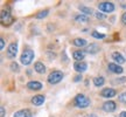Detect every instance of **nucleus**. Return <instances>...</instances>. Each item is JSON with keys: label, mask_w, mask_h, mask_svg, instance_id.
Segmentation results:
<instances>
[{"label": "nucleus", "mask_w": 126, "mask_h": 117, "mask_svg": "<svg viewBox=\"0 0 126 117\" xmlns=\"http://www.w3.org/2000/svg\"><path fill=\"white\" fill-rule=\"evenodd\" d=\"M91 35L94 36V39H100V40H102V39H105V34H102V33H98V32L97 31H92L91 32Z\"/></svg>", "instance_id": "nucleus-23"}, {"label": "nucleus", "mask_w": 126, "mask_h": 117, "mask_svg": "<svg viewBox=\"0 0 126 117\" xmlns=\"http://www.w3.org/2000/svg\"><path fill=\"white\" fill-rule=\"evenodd\" d=\"M74 69L76 70L77 73H79V74H82V73H84L88 69V63L84 62V61H79V62H75V64H74Z\"/></svg>", "instance_id": "nucleus-8"}, {"label": "nucleus", "mask_w": 126, "mask_h": 117, "mask_svg": "<svg viewBox=\"0 0 126 117\" xmlns=\"http://www.w3.org/2000/svg\"><path fill=\"white\" fill-rule=\"evenodd\" d=\"M98 50H99V46L98 45H96V43H91L90 46H88V47H86L85 52L86 53H89V54H96Z\"/></svg>", "instance_id": "nucleus-16"}, {"label": "nucleus", "mask_w": 126, "mask_h": 117, "mask_svg": "<svg viewBox=\"0 0 126 117\" xmlns=\"http://www.w3.org/2000/svg\"><path fill=\"white\" fill-rule=\"evenodd\" d=\"M45 96L43 95H36V96H34L33 98H32V103L34 104V105H36V107H40V105H42V104L45 103Z\"/></svg>", "instance_id": "nucleus-12"}, {"label": "nucleus", "mask_w": 126, "mask_h": 117, "mask_svg": "<svg viewBox=\"0 0 126 117\" xmlns=\"http://www.w3.org/2000/svg\"><path fill=\"white\" fill-rule=\"evenodd\" d=\"M122 22L124 23V25H126V12L122 15Z\"/></svg>", "instance_id": "nucleus-29"}, {"label": "nucleus", "mask_w": 126, "mask_h": 117, "mask_svg": "<svg viewBox=\"0 0 126 117\" xmlns=\"http://www.w3.org/2000/svg\"><path fill=\"white\" fill-rule=\"evenodd\" d=\"M85 117H97V116H96V115H94V114H92V115H88V116H85Z\"/></svg>", "instance_id": "nucleus-32"}, {"label": "nucleus", "mask_w": 126, "mask_h": 117, "mask_svg": "<svg viewBox=\"0 0 126 117\" xmlns=\"http://www.w3.org/2000/svg\"><path fill=\"white\" fill-rule=\"evenodd\" d=\"M75 20H76V22L85 23V22H89V17H86L84 14H78V15L75 17Z\"/></svg>", "instance_id": "nucleus-18"}, {"label": "nucleus", "mask_w": 126, "mask_h": 117, "mask_svg": "<svg viewBox=\"0 0 126 117\" xmlns=\"http://www.w3.org/2000/svg\"><path fill=\"white\" fill-rule=\"evenodd\" d=\"M81 80H82V75H77V76L74 78V81L75 82H78V81H81Z\"/></svg>", "instance_id": "nucleus-30"}, {"label": "nucleus", "mask_w": 126, "mask_h": 117, "mask_svg": "<svg viewBox=\"0 0 126 117\" xmlns=\"http://www.w3.org/2000/svg\"><path fill=\"white\" fill-rule=\"evenodd\" d=\"M6 54L9 58H14L18 54V43L16 42H13L7 47V50H6Z\"/></svg>", "instance_id": "nucleus-5"}, {"label": "nucleus", "mask_w": 126, "mask_h": 117, "mask_svg": "<svg viewBox=\"0 0 126 117\" xmlns=\"http://www.w3.org/2000/svg\"><path fill=\"white\" fill-rule=\"evenodd\" d=\"M0 117H5V108L4 107L0 108Z\"/></svg>", "instance_id": "nucleus-27"}, {"label": "nucleus", "mask_w": 126, "mask_h": 117, "mask_svg": "<svg viewBox=\"0 0 126 117\" xmlns=\"http://www.w3.org/2000/svg\"><path fill=\"white\" fill-rule=\"evenodd\" d=\"M72 58L74 60H76V62H79L82 60H84L85 58V52L84 50H75L72 53Z\"/></svg>", "instance_id": "nucleus-13"}, {"label": "nucleus", "mask_w": 126, "mask_h": 117, "mask_svg": "<svg viewBox=\"0 0 126 117\" xmlns=\"http://www.w3.org/2000/svg\"><path fill=\"white\" fill-rule=\"evenodd\" d=\"M79 9H81V12H82V13L84 14V15H86V17H88V15H91V14H94V11H92V9H91L90 7L81 6V7H79Z\"/></svg>", "instance_id": "nucleus-21"}, {"label": "nucleus", "mask_w": 126, "mask_h": 117, "mask_svg": "<svg viewBox=\"0 0 126 117\" xmlns=\"http://www.w3.org/2000/svg\"><path fill=\"white\" fill-rule=\"evenodd\" d=\"M33 60H34V50L32 49L23 50V53L21 54V58H20V62L22 63L23 66H28V64L32 63Z\"/></svg>", "instance_id": "nucleus-2"}, {"label": "nucleus", "mask_w": 126, "mask_h": 117, "mask_svg": "<svg viewBox=\"0 0 126 117\" xmlns=\"http://www.w3.org/2000/svg\"><path fill=\"white\" fill-rule=\"evenodd\" d=\"M27 88L31 90H40L42 89V83L39 81H31L27 83Z\"/></svg>", "instance_id": "nucleus-14"}, {"label": "nucleus", "mask_w": 126, "mask_h": 117, "mask_svg": "<svg viewBox=\"0 0 126 117\" xmlns=\"http://www.w3.org/2000/svg\"><path fill=\"white\" fill-rule=\"evenodd\" d=\"M11 70L14 73H18L19 72V64L15 62H12L11 63Z\"/></svg>", "instance_id": "nucleus-25"}, {"label": "nucleus", "mask_w": 126, "mask_h": 117, "mask_svg": "<svg viewBox=\"0 0 126 117\" xmlns=\"http://www.w3.org/2000/svg\"><path fill=\"white\" fill-rule=\"evenodd\" d=\"M108 68H109V70L111 73H113V74H122V73L124 72L123 67H120L117 63H109Z\"/></svg>", "instance_id": "nucleus-10"}, {"label": "nucleus", "mask_w": 126, "mask_h": 117, "mask_svg": "<svg viewBox=\"0 0 126 117\" xmlns=\"http://www.w3.org/2000/svg\"><path fill=\"white\" fill-rule=\"evenodd\" d=\"M119 117H126V111H122L119 114Z\"/></svg>", "instance_id": "nucleus-31"}, {"label": "nucleus", "mask_w": 126, "mask_h": 117, "mask_svg": "<svg viewBox=\"0 0 126 117\" xmlns=\"http://www.w3.org/2000/svg\"><path fill=\"white\" fill-rule=\"evenodd\" d=\"M13 117H33L32 113L28 109H22V110H19L13 115Z\"/></svg>", "instance_id": "nucleus-15"}, {"label": "nucleus", "mask_w": 126, "mask_h": 117, "mask_svg": "<svg viewBox=\"0 0 126 117\" xmlns=\"http://www.w3.org/2000/svg\"><path fill=\"white\" fill-rule=\"evenodd\" d=\"M118 99H119V102H122V103H126V91L122 93V94L118 96Z\"/></svg>", "instance_id": "nucleus-24"}, {"label": "nucleus", "mask_w": 126, "mask_h": 117, "mask_svg": "<svg viewBox=\"0 0 126 117\" xmlns=\"http://www.w3.org/2000/svg\"><path fill=\"white\" fill-rule=\"evenodd\" d=\"M48 14H49V11H48V9H45V11H41V12H39V13L35 15V18L36 19H43V18H46Z\"/></svg>", "instance_id": "nucleus-22"}, {"label": "nucleus", "mask_w": 126, "mask_h": 117, "mask_svg": "<svg viewBox=\"0 0 126 117\" xmlns=\"http://www.w3.org/2000/svg\"><path fill=\"white\" fill-rule=\"evenodd\" d=\"M4 47H5V40L4 39H1V40H0V49L2 50L4 49Z\"/></svg>", "instance_id": "nucleus-28"}, {"label": "nucleus", "mask_w": 126, "mask_h": 117, "mask_svg": "<svg viewBox=\"0 0 126 117\" xmlns=\"http://www.w3.org/2000/svg\"><path fill=\"white\" fill-rule=\"evenodd\" d=\"M1 22L4 25H9V23L13 22V18H12L9 12H7V11H2L1 12Z\"/></svg>", "instance_id": "nucleus-9"}, {"label": "nucleus", "mask_w": 126, "mask_h": 117, "mask_svg": "<svg viewBox=\"0 0 126 117\" xmlns=\"http://www.w3.org/2000/svg\"><path fill=\"white\" fill-rule=\"evenodd\" d=\"M104 83H105L104 77L98 76V77H94V84L96 87H102V86H104Z\"/></svg>", "instance_id": "nucleus-20"}, {"label": "nucleus", "mask_w": 126, "mask_h": 117, "mask_svg": "<svg viewBox=\"0 0 126 117\" xmlns=\"http://www.w3.org/2000/svg\"><path fill=\"white\" fill-rule=\"evenodd\" d=\"M74 104L79 109H85L90 105V99L88 98L85 95L78 94V95H76V97L74 99Z\"/></svg>", "instance_id": "nucleus-1"}, {"label": "nucleus", "mask_w": 126, "mask_h": 117, "mask_svg": "<svg viewBox=\"0 0 126 117\" xmlns=\"http://www.w3.org/2000/svg\"><path fill=\"white\" fill-rule=\"evenodd\" d=\"M112 60L114 61V63H117V64H123V63H125V58L120 53H118V52H114L112 53Z\"/></svg>", "instance_id": "nucleus-11"}, {"label": "nucleus", "mask_w": 126, "mask_h": 117, "mask_svg": "<svg viewBox=\"0 0 126 117\" xmlns=\"http://www.w3.org/2000/svg\"><path fill=\"white\" fill-rule=\"evenodd\" d=\"M94 15H96V18L97 19H105V15H104L103 13H99V12L94 13Z\"/></svg>", "instance_id": "nucleus-26"}, {"label": "nucleus", "mask_w": 126, "mask_h": 117, "mask_svg": "<svg viewBox=\"0 0 126 117\" xmlns=\"http://www.w3.org/2000/svg\"><path fill=\"white\" fill-rule=\"evenodd\" d=\"M63 73L60 72V70H54V72H51L48 75V82H49L50 84H57V83H60V82L62 81L63 78Z\"/></svg>", "instance_id": "nucleus-3"}, {"label": "nucleus", "mask_w": 126, "mask_h": 117, "mask_svg": "<svg viewBox=\"0 0 126 117\" xmlns=\"http://www.w3.org/2000/svg\"><path fill=\"white\" fill-rule=\"evenodd\" d=\"M72 43L76 46V47H84L86 46V40L85 39H81V38H77L72 41Z\"/></svg>", "instance_id": "nucleus-19"}, {"label": "nucleus", "mask_w": 126, "mask_h": 117, "mask_svg": "<svg viewBox=\"0 0 126 117\" xmlns=\"http://www.w3.org/2000/svg\"><path fill=\"white\" fill-rule=\"evenodd\" d=\"M34 69H35V72L39 73V74H45L46 73V66L42 62H36L35 66H34Z\"/></svg>", "instance_id": "nucleus-17"}, {"label": "nucleus", "mask_w": 126, "mask_h": 117, "mask_svg": "<svg viewBox=\"0 0 126 117\" xmlns=\"http://www.w3.org/2000/svg\"><path fill=\"white\" fill-rule=\"evenodd\" d=\"M116 90L112 89V88H104L102 91H100V96L104 97V98H111V97H114L116 96Z\"/></svg>", "instance_id": "nucleus-7"}, {"label": "nucleus", "mask_w": 126, "mask_h": 117, "mask_svg": "<svg viewBox=\"0 0 126 117\" xmlns=\"http://www.w3.org/2000/svg\"><path fill=\"white\" fill-rule=\"evenodd\" d=\"M99 11L102 12H105V13H112L114 11V5L113 2H110V1H103L98 5Z\"/></svg>", "instance_id": "nucleus-4"}, {"label": "nucleus", "mask_w": 126, "mask_h": 117, "mask_svg": "<svg viewBox=\"0 0 126 117\" xmlns=\"http://www.w3.org/2000/svg\"><path fill=\"white\" fill-rule=\"evenodd\" d=\"M116 109H117V104H116V102H113L111 99L106 101V102L103 104V110L105 113H113Z\"/></svg>", "instance_id": "nucleus-6"}]
</instances>
